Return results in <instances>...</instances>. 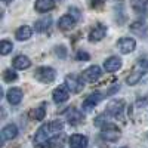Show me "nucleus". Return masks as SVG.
Returning a JSON list of instances; mask_svg holds the SVG:
<instances>
[{
    "label": "nucleus",
    "mask_w": 148,
    "mask_h": 148,
    "mask_svg": "<svg viewBox=\"0 0 148 148\" xmlns=\"http://www.w3.org/2000/svg\"><path fill=\"white\" fill-rule=\"evenodd\" d=\"M53 8H55V0H36V5H34V9L40 12V14H46Z\"/></svg>",
    "instance_id": "14"
},
{
    "label": "nucleus",
    "mask_w": 148,
    "mask_h": 148,
    "mask_svg": "<svg viewBox=\"0 0 148 148\" xmlns=\"http://www.w3.org/2000/svg\"><path fill=\"white\" fill-rule=\"evenodd\" d=\"M12 64H14V68H16V70H27L31 67V61L25 55H18V56H15Z\"/></svg>",
    "instance_id": "17"
},
{
    "label": "nucleus",
    "mask_w": 148,
    "mask_h": 148,
    "mask_svg": "<svg viewBox=\"0 0 148 148\" xmlns=\"http://www.w3.org/2000/svg\"><path fill=\"white\" fill-rule=\"evenodd\" d=\"M104 68L107 73H114V71L120 70L121 68V59L119 56H110L108 59H105Z\"/></svg>",
    "instance_id": "12"
},
{
    "label": "nucleus",
    "mask_w": 148,
    "mask_h": 148,
    "mask_svg": "<svg viewBox=\"0 0 148 148\" xmlns=\"http://www.w3.org/2000/svg\"><path fill=\"white\" fill-rule=\"evenodd\" d=\"M117 47L121 53H130L135 51V47H136V42H135L132 37H123L117 42Z\"/></svg>",
    "instance_id": "5"
},
{
    "label": "nucleus",
    "mask_w": 148,
    "mask_h": 148,
    "mask_svg": "<svg viewBox=\"0 0 148 148\" xmlns=\"http://www.w3.org/2000/svg\"><path fill=\"white\" fill-rule=\"evenodd\" d=\"M22 96H24V93H22V90L19 88H12L6 93V98H8V101H9L10 105H18L22 101Z\"/></svg>",
    "instance_id": "10"
},
{
    "label": "nucleus",
    "mask_w": 148,
    "mask_h": 148,
    "mask_svg": "<svg viewBox=\"0 0 148 148\" xmlns=\"http://www.w3.org/2000/svg\"><path fill=\"white\" fill-rule=\"evenodd\" d=\"M129 28H130V31H132L133 34H136V36H145L147 31H148L147 24L142 22V21H135V22H132Z\"/></svg>",
    "instance_id": "19"
},
{
    "label": "nucleus",
    "mask_w": 148,
    "mask_h": 148,
    "mask_svg": "<svg viewBox=\"0 0 148 148\" xmlns=\"http://www.w3.org/2000/svg\"><path fill=\"white\" fill-rule=\"evenodd\" d=\"M142 76H144V73H141V71L130 73V76H127V79H126V83H127L129 86H133V84H136V83L142 79Z\"/></svg>",
    "instance_id": "24"
},
{
    "label": "nucleus",
    "mask_w": 148,
    "mask_h": 148,
    "mask_svg": "<svg viewBox=\"0 0 148 148\" xmlns=\"http://www.w3.org/2000/svg\"><path fill=\"white\" fill-rule=\"evenodd\" d=\"M31 34H33L31 27H28V25H22V27H19V28L16 30L15 37H16V40L24 42V40H28L30 37H31Z\"/></svg>",
    "instance_id": "20"
},
{
    "label": "nucleus",
    "mask_w": 148,
    "mask_h": 148,
    "mask_svg": "<svg viewBox=\"0 0 148 148\" xmlns=\"http://www.w3.org/2000/svg\"><path fill=\"white\" fill-rule=\"evenodd\" d=\"M51 127H52L53 133H59L61 130L64 129V123L61 120H53V121H51Z\"/></svg>",
    "instance_id": "28"
},
{
    "label": "nucleus",
    "mask_w": 148,
    "mask_h": 148,
    "mask_svg": "<svg viewBox=\"0 0 148 148\" xmlns=\"http://www.w3.org/2000/svg\"><path fill=\"white\" fill-rule=\"evenodd\" d=\"M34 77L36 80H39L40 83H45V84H49L52 83L56 77V71L52 68V67H39L34 73Z\"/></svg>",
    "instance_id": "2"
},
{
    "label": "nucleus",
    "mask_w": 148,
    "mask_h": 148,
    "mask_svg": "<svg viewBox=\"0 0 148 148\" xmlns=\"http://www.w3.org/2000/svg\"><path fill=\"white\" fill-rule=\"evenodd\" d=\"M105 34H107V27L99 24V25H95V28L89 33V40L90 42H99L105 37Z\"/></svg>",
    "instance_id": "15"
},
{
    "label": "nucleus",
    "mask_w": 148,
    "mask_h": 148,
    "mask_svg": "<svg viewBox=\"0 0 148 148\" xmlns=\"http://www.w3.org/2000/svg\"><path fill=\"white\" fill-rule=\"evenodd\" d=\"M70 15H73L74 18H76V21H79L80 19V10L77 9V8H70Z\"/></svg>",
    "instance_id": "31"
},
{
    "label": "nucleus",
    "mask_w": 148,
    "mask_h": 148,
    "mask_svg": "<svg viewBox=\"0 0 148 148\" xmlns=\"http://www.w3.org/2000/svg\"><path fill=\"white\" fill-rule=\"evenodd\" d=\"M55 53L59 56V58H65L67 56V49H65V46H56L55 47Z\"/></svg>",
    "instance_id": "30"
},
{
    "label": "nucleus",
    "mask_w": 148,
    "mask_h": 148,
    "mask_svg": "<svg viewBox=\"0 0 148 148\" xmlns=\"http://www.w3.org/2000/svg\"><path fill=\"white\" fill-rule=\"evenodd\" d=\"M45 116H46V105L42 104L40 107L36 108V111H34V119H36L37 121H42V120L45 119Z\"/></svg>",
    "instance_id": "26"
},
{
    "label": "nucleus",
    "mask_w": 148,
    "mask_h": 148,
    "mask_svg": "<svg viewBox=\"0 0 148 148\" xmlns=\"http://www.w3.org/2000/svg\"><path fill=\"white\" fill-rule=\"evenodd\" d=\"M102 98H104V95H102L101 92L90 93V95L83 101V110H84V111H90L92 108H95L98 104L102 101Z\"/></svg>",
    "instance_id": "7"
},
{
    "label": "nucleus",
    "mask_w": 148,
    "mask_h": 148,
    "mask_svg": "<svg viewBox=\"0 0 148 148\" xmlns=\"http://www.w3.org/2000/svg\"><path fill=\"white\" fill-rule=\"evenodd\" d=\"M102 76V70L99 65H90L89 68H86L83 71V77L86 82H90V83H95L98 79Z\"/></svg>",
    "instance_id": "6"
},
{
    "label": "nucleus",
    "mask_w": 148,
    "mask_h": 148,
    "mask_svg": "<svg viewBox=\"0 0 148 148\" xmlns=\"http://www.w3.org/2000/svg\"><path fill=\"white\" fill-rule=\"evenodd\" d=\"M84 77H80L77 74H68L65 77V86L70 89L71 93H80L84 88Z\"/></svg>",
    "instance_id": "3"
},
{
    "label": "nucleus",
    "mask_w": 148,
    "mask_h": 148,
    "mask_svg": "<svg viewBox=\"0 0 148 148\" xmlns=\"http://www.w3.org/2000/svg\"><path fill=\"white\" fill-rule=\"evenodd\" d=\"M67 120L70 125H79V123L83 120V114L82 111L76 110V108H70L67 111Z\"/></svg>",
    "instance_id": "18"
},
{
    "label": "nucleus",
    "mask_w": 148,
    "mask_h": 148,
    "mask_svg": "<svg viewBox=\"0 0 148 148\" xmlns=\"http://www.w3.org/2000/svg\"><path fill=\"white\" fill-rule=\"evenodd\" d=\"M55 2H62V0H55Z\"/></svg>",
    "instance_id": "35"
},
{
    "label": "nucleus",
    "mask_w": 148,
    "mask_h": 148,
    "mask_svg": "<svg viewBox=\"0 0 148 148\" xmlns=\"http://www.w3.org/2000/svg\"><path fill=\"white\" fill-rule=\"evenodd\" d=\"M130 5L138 14H148V0H130Z\"/></svg>",
    "instance_id": "21"
},
{
    "label": "nucleus",
    "mask_w": 148,
    "mask_h": 148,
    "mask_svg": "<svg viewBox=\"0 0 148 148\" xmlns=\"http://www.w3.org/2000/svg\"><path fill=\"white\" fill-rule=\"evenodd\" d=\"M68 142H70L71 148H86L88 147V138H86L84 135H79V133L71 135Z\"/></svg>",
    "instance_id": "13"
},
{
    "label": "nucleus",
    "mask_w": 148,
    "mask_h": 148,
    "mask_svg": "<svg viewBox=\"0 0 148 148\" xmlns=\"http://www.w3.org/2000/svg\"><path fill=\"white\" fill-rule=\"evenodd\" d=\"M53 133L52 127H51V123L47 125H43L39 127V130L36 132V136H34V145L37 148H43V147H47V142L51 139V135Z\"/></svg>",
    "instance_id": "1"
},
{
    "label": "nucleus",
    "mask_w": 148,
    "mask_h": 148,
    "mask_svg": "<svg viewBox=\"0 0 148 148\" xmlns=\"http://www.w3.org/2000/svg\"><path fill=\"white\" fill-rule=\"evenodd\" d=\"M76 59L77 61H83V62H84V61H89L90 59V55L88 52H84V51H79L77 55H76Z\"/></svg>",
    "instance_id": "29"
},
{
    "label": "nucleus",
    "mask_w": 148,
    "mask_h": 148,
    "mask_svg": "<svg viewBox=\"0 0 148 148\" xmlns=\"http://www.w3.org/2000/svg\"><path fill=\"white\" fill-rule=\"evenodd\" d=\"M12 51H14V45L8 40H2V43H0V53L5 56V55H9Z\"/></svg>",
    "instance_id": "25"
},
{
    "label": "nucleus",
    "mask_w": 148,
    "mask_h": 148,
    "mask_svg": "<svg viewBox=\"0 0 148 148\" xmlns=\"http://www.w3.org/2000/svg\"><path fill=\"white\" fill-rule=\"evenodd\" d=\"M102 0H92V6H101Z\"/></svg>",
    "instance_id": "32"
},
{
    "label": "nucleus",
    "mask_w": 148,
    "mask_h": 148,
    "mask_svg": "<svg viewBox=\"0 0 148 148\" xmlns=\"http://www.w3.org/2000/svg\"><path fill=\"white\" fill-rule=\"evenodd\" d=\"M3 2H5V3H10V2H12V0H3Z\"/></svg>",
    "instance_id": "34"
},
{
    "label": "nucleus",
    "mask_w": 148,
    "mask_h": 148,
    "mask_svg": "<svg viewBox=\"0 0 148 148\" xmlns=\"http://www.w3.org/2000/svg\"><path fill=\"white\" fill-rule=\"evenodd\" d=\"M18 76H16V73L15 71H12V70H5L3 71V80L6 83H12V82H16Z\"/></svg>",
    "instance_id": "27"
},
{
    "label": "nucleus",
    "mask_w": 148,
    "mask_h": 148,
    "mask_svg": "<svg viewBox=\"0 0 148 148\" xmlns=\"http://www.w3.org/2000/svg\"><path fill=\"white\" fill-rule=\"evenodd\" d=\"M101 136L105 141L116 142L120 138V129L113 123H105L104 126H101Z\"/></svg>",
    "instance_id": "4"
},
{
    "label": "nucleus",
    "mask_w": 148,
    "mask_h": 148,
    "mask_svg": "<svg viewBox=\"0 0 148 148\" xmlns=\"http://www.w3.org/2000/svg\"><path fill=\"white\" fill-rule=\"evenodd\" d=\"M51 24H52V18L51 16H45V18H42V19H39L36 22V31L37 33H43V31H46L49 27H51Z\"/></svg>",
    "instance_id": "22"
},
{
    "label": "nucleus",
    "mask_w": 148,
    "mask_h": 148,
    "mask_svg": "<svg viewBox=\"0 0 148 148\" xmlns=\"http://www.w3.org/2000/svg\"><path fill=\"white\" fill-rule=\"evenodd\" d=\"M123 108H125V101H121V99H114V101H111L107 107V113L110 116H114L117 117L119 114H121V111Z\"/></svg>",
    "instance_id": "11"
},
{
    "label": "nucleus",
    "mask_w": 148,
    "mask_h": 148,
    "mask_svg": "<svg viewBox=\"0 0 148 148\" xmlns=\"http://www.w3.org/2000/svg\"><path fill=\"white\" fill-rule=\"evenodd\" d=\"M123 148H127V147H123Z\"/></svg>",
    "instance_id": "36"
},
{
    "label": "nucleus",
    "mask_w": 148,
    "mask_h": 148,
    "mask_svg": "<svg viewBox=\"0 0 148 148\" xmlns=\"http://www.w3.org/2000/svg\"><path fill=\"white\" fill-rule=\"evenodd\" d=\"M76 22H77V21H76V18H74L73 15H64V16H61V18H59V21H58V27H59L61 30L67 31V30L74 28Z\"/></svg>",
    "instance_id": "16"
},
{
    "label": "nucleus",
    "mask_w": 148,
    "mask_h": 148,
    "mask_svg": "<svg viewBox=\"0 0 148 148\" xmlns=\"http://www.w3.org/2000/svg\"><path fill=\"white\" fill-rule=\"evenodd\" d=\"M70 89L67 88V86H59V88H56L53 92H52V98H53V102L56 104H64L68 101L70 98Z\"/></svg>",
    "instance_id": "8"
},
{
    "label": "nucleus",
    "mask_w": 148,
    "mask_h": 148,
    "mask_svg": "<svg viewBox=\"0 0 148 148\" xmlns=\"http://www.w3.org/2000/svg\"><path fill=\"white\" fill-rule=\"evenodd\" d=\"M64 145H65V136L64 135H58V133H56V136L51 138L47 142L49 148H62Z\"/></svg>",
    "instance_id": "23"
},
{
    "label": "nucleus",
    "mask_w": 148,
    "mask_h": 148,
    "mask_svg": "<svg viewBox=\"0 0 148 148\" xmlns=\"http://www.w3.org/2000/svg\"><path fill=\"white\" fill-rule=\"evenodd\" d=\"M18 135V127L16 125H14V123H9V125H6L3 129H2V141H12L15 139Z\"/></svg>",
    "instance_id": "9"
},
{
    "label": "nucleus",
    "mask_w": 148,
    "mask_h": 148,
    "mask_svg": "<svg viewBox=\"0 0 148 148\" xmlns=\"http://www.w3.org/2000/svg\"><path fill=\"white\" fill-rule=\"evenodd\" d=\"M141 65H142V67H145V68H148V59H144V62L141 61Z\"/></svg>",
    "instance_id": "33"
}]
</instances>
